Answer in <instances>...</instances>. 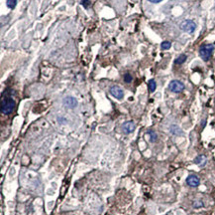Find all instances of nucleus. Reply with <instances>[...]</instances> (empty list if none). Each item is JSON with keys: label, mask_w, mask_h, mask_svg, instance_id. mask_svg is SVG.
<instances>
[{"label": "nucleus", "mask_w": 215, "mask_h": 215, "mask_svg": "<svg viewBox=\"0 0 215 215\" xmlns=\"http://www.w3.org/2000/svg\"><path fill=\"white\" fill-rule=\"evenodd\" d=\"M15 106H16V103H15V101L12 98L5 97V98H2L0 110H1V113L3 115H9L13 112V110L15 109Z\"/></svg>", "instance_id": "nucleus-1"}, {"label": "nucleus", "mask_w": 215, "mask_h": 215, "mask_svg": "<svg viewBox=\"0 0 215 215\" xmlns=\"http://www.w3.org/2000/svg\"><path fill=\"white\" fill-rule=\"evenodd\" d=\"M214 51V45L212 44H206L202 45V46L199 48V56L203 61H209L211 56H212V53Z\"/></svg>", "instance_id": "nucleus-2"}, {"label": "nucleus", "mask_w": 215, "mask_h": 215, "mask_svg": "<svg viewBox=\"0 0 215 215\" xmlns=\"http://www.w3.org/2000/svg\"><path fill=\"white\" fill-rule=\"evenodd\" d=\"M169 91L172 93H176V94L182 93L184 90V84L179 80H172L169 84Z\"/></svg>", "instance_id": "nucleus-3"}, {"label": "nucleus", "mask_w": 215, "mask_h": 215, "mask_svg": "<svg viewBox=\"0 0 215 215\" xmlns=\"http://www.w3.org/2000/svg\"><path fill=\"white\" fill-rule=\"evenodd\" d=\"M179 27L184 32L193 33L195 31V29H196V24L192 20H184L182 22V24L179 25Z\"/></svg>", "instance_id": "nucleus-4"}, {"label": "nucleus", "mask_w": 215, "mask_h": 215, "mask_svg": "<svg viewBox=\"0 0 215 215\" xmlns=\"http://www.w3.org/2000/svg\"><path fill=\"white\" fill-rule=\"evenodd\" d=\"M110 94L117 100H122L124 97L123 90L118 86H113L110 88Z\"/></svg>", "instance_id": "nucleus-5"}, {"label": "nucleus", "mask_w": 215, "mask_h": 215, "mask_svg": "<svg viewBox=\"0 0 215 215\" xmlns=\"http://www.w3.org/2000/svg\"><path fill=\"white\" fill-rule=\"evenodd\" d=\"M186 184L190 187H197L200 184V179L196 175H189L186 178Z\"/></svg>", "instance_id": "nucleus-6"}, {"label": "nucleus", "mask_w": 215, "mask_h": 215, "mask_svg": "<svg viewBox=\"0 0 215 215\" xmlns=\"http://www.w3.org/2000/svg\"><path fill=\"white\" fill-rule=\"evenodd\" d=\"M63 105L69 109H74L77 106V100L74 97H66L63 99Z\"/></svg>", "instance_id": "nucleus-7"}, {"label": "nucleus", "mask_w": 215, "mask_h": 215, "mask_svg": "<svg viewBox=\"0 0 215 215\" xmlns=\"http://www.w3.org/2000/svg\"><path fill=\"white\" fill-rule=\"evenodd\" d=\"M136 129L135 124L132 122V120H129V122H125L122 124V130L125 134H131L133 133Z\"/></svg>", "instance_id": "nucleus-8"}, {"label": "nucleus", "mask_w": 215, "mask_h": 215, "mask_svg": "<svg viewBox=\"0 0 215 215\" xmlns=\"http://www.w3.org/2000/svg\"><path fill=\"white\" fill-rule=\"evenodd\" d=\"M186 59H187V56L186 54H182L175 60V64H176V65H182V64H183L186 61Z\"/></svg>", "instance_id": "nucleus-9"}, {"label": "nucleus", "mask_w": 215, "mask_h": 215, "mask_svg": "<svg viewBox=\"0 0 215 215\" xmlns=\"http://www.w3.org/2000/svg\"><path fill=\"white\" fill-rule=\"evenodd\" d=\"M171 133L172 134L179 135V134H183V131L179 129V126H176V124H173V126L171 127Z\"/></svg>", "instance_id": "nucleus-10"}, {"label": "nucleus", "mask_w": 215, "mask_h": 215, "mask_svg": "<svg viewBox=\"0 0 215 215\" xmlns=\"http://www.w3.org/2000/svg\"><path fill=\"white\" fill-rule=\"evenodd\" d=\"M194 163L198 165H204L206 163V158L204 156H198L197 157H195Z\"/></svg>", "instance_id": "nucleus-11"}, {"label": "nucleus", "mask_w": 215, "mask_h": 215, "mask_svg": "<svg viewBox=\"0 0 215 215\" xmlns=\"http://www.w3.org/2000/svg\"><path fill=\"white\" fill-rule=\"evenodd\" d=\"M148 88H149V91L151 92V93H153V92H155L156 91V88H157V83H156V81L155 80H150L149 81V83H148Z\"/></svg>", "instance_id": "nucleus-12"}, {"label": "nucleus", "mask_w": 215, "mask_h": 215, "mask_svg": "<svg viewBox=\"0 0 215 215\" xmlns=\"http://www.w3.org/2000/svg\"><path fill=\"white\" fill-rule=\"evenodd\" d=\"M147 134H148L149 135H150V142H155L158 139V135H157V134L155 133V131H147Z\"/></svg>", "instance_id": "nucleus-13"}, {"label": "nucleus", "mask_w": 215, "mask_h": 215, "mask_svg": "<svg viewBox=\"0 0 215 215\" xmlns=\"http://www.w3.org/2000/svg\"><path fill=\"white\" fill-rule=\"evenodd\" d=\"M6 4H7V6H8V8L14 9L17 5V0H7Z\"/></svg>", "instance_id": "nucleus-14"}, {"label": "nucleus", "mask_w": 215, "mask_h": 215, "mask_svg": "<svg viewBox=\"0 0 215 215\" xmlns=\"http://www.w3.org/2000/svg\"><path fill=\"white\" fill-rule=\"evenodd\" d=\"M161 47L163 50H169V49L172 47V43L169 42V41H164V42L161 44Z\"/></svg>", "instance_id": "nucleus-15"}, {"label": "nucleus", "mask_w": 215, "mask_h": 215, "mask_svg": "<svg viewBox=\"0 0 215 215\" xmlns=\"http://www.w3.org/2000/svg\"><path fill=\"white\" fill-rule=\"evenodd\" d=\"M123 79H124V81H125L126 83H130V82H132V80H133V78H132V75L129 74V73H126L125 75H124Z\"/></svg>", "instance_id": "nucleus-16"}, {"label": "nucleus", "mask_w": 215, "mask_h": 215, "mask_svg": "<svg viewBox=\"0 0 215 215\" xmlns=\"http://www.w3.org/2000/svg\"><path fill=\"white\" fill-rule=\"evenodd\" d=\"M81 5L84 7V8H88V6L90 5L89 0H81Z\"/></svg>", "instance_id": "nucleus-17"}, {"label": "nucleus", "mask_w": 215, "mask_h": 215, "mask_svg": "<svg viewBox=\"0 0 215 215\" xmlns=\"http://www.w3.org/2000/svg\"><path fill=\"white\" fill-rule=\"evenodd\" d=\"M201 206H203V202L200 201V200L195 201L193 203V207H194V208H199V207H201Z\"/></svg>", "instance_id": "nucleus-18"}, {"label": "nucleus", "mask_w": 215, "mask_h": 215, "mask_svg": "<svg viewBox=\"0 0 215 215\" xmlns=\"http://www.w3.org/2000/svg\"><path fill=\"white\" fill-rule=\"evenodd\" d=\"M148 1H150L151 3H160L163 1V0H148Z\"/></svg>", "instance_id": "nucleus-19"}]
</instances>
